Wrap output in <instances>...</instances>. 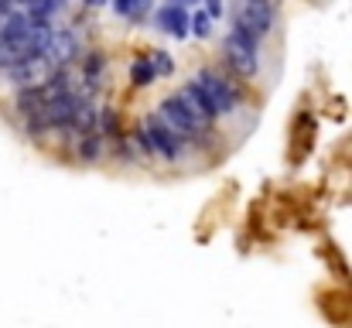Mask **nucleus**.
<instances>
[{
    "mask_svg": "<svg viewBox=\"0 0 352 328\" xmlns=\"http://www.w3.org/2000/svg\"><path fill=\"white\" fill-rule=\"evenodd\" d=\"M233 28L263 38L274 28V3L270 0H233Z\"/></svg>",
    "mask_w": 352,
    "mask_h": 328,
    "instance_id": "1",
    "label": "nucleus"
},
{
    "mask_svg": "<svg viewBox=\"0 0 352 328\" xmlns=\"http://www.w3.org/2000/svg\"><path fill=\"white\" fill-rule=\"evenodd\" d=\"M192 86L209 100V107L216 109V116H226V113H233L236 109V89L219 76V72H209V69H202V72H195L192 76Z\"/></svg>",
    "mask_w": 352,
    "mask_h": 328,
    "instance_id": "2",
    "label": "nucleus"
},
{
    "mask_svg": "<svg viewBox=\"0 0 352 328\" xmlns=\"http://www.w3.org/2000/svg\"><path fill=\"white\" fill-rule=\"evenodd\" d=\"M140 147L161 154L164 161H171V157H178V133L164 123L161 113H151L144 120V130H140Z\"/></svg>",
    "mask_w": 352,
    "mask_h": 328,
    "instance_id": "3",
    "label": "nucleus"
},
{
    "mask_svg": "<svg viewBox=\"0 0 352 328\" xmlns=\"http://www.w3.org/2000/svg\"><path fill=\"white\" fill-rule=\"evenodd\" d=\"M223 52H226V62L233 65L243 79H250V76L256 72V38H253V34L233 28V31L226 34V41H223Z\"/></svg>",
    "mask_w": 352,
    "mask_h": 328,
    "instance_id": "4",
    "label": "nucleus"
},
{
    "mask_svg": "<svg viewBox=\"0 0 352 328\" xmlns=\"http://www.w3.org/2000/svg\"><path fill=\"white\" fill-rule=\"evenodd\" d=\"M55 69H58L55 58H52L48 52H38V55L24 58L21 65H14V69H10V79L17 83V89H21V86H45Z\"/></svg>",
    "mask_w": 352,
    "mask_h": 328,
    "instance_id": "5",
    "label": "nucleus"
},
{
    "mask_svg": "<svg viewBox=\"0 0 352 328\" xmlns=\"http://www.w3.org/2000/svg\"><path fill=\"white\" fill-rule=\"evenodd\" d=\"M157 113L164 116V123H168L178 137H195V133H202V130H199V123L192 120V113H188V109L182 107V100H178V96H168V100L157 107Z\"/></svg>",
    "mask_w": 352,
    "mask_h": 328,
    "instance_id": "6",
    "label": "nucleus"
},
{
    "mask_svg": "<svg viewBox=\"0 0 352 328\" xmlns=\"http://www.w3.org/2000/svg\"><path fill=\"white\" fill-rule=\"evenodd\" d=\"M31 55H38V52H34L28 31H24V34H0V69L10 72L14 65H21V62L31 58Z\"/></svg>",
    "mask_w": 352,
    "mask_h": 328,
    "instance_id": "7",
    "label": "nucleus"
},
{
    "mask_svg": "<svg viewBox=\"0 0 352 328\" xmlns=\"http://www.w3.org/2000/svg\"><path fill=\"white\" fill-rule=\"evenodd\" d=\"M175 96L182 100V107L192 113V120L199 123V130H209V127H212V120H216V109L209 107V100H206V96H202V93L192 86V83H188V86H182Z\"/></svg>",
    "mask_w": 352,
    "mask_h": 328,
    "instance_id": "8",
    "label": "nucleus"
},
{
    "mask_svg": "<svg viewBox=\"0 0 352 328\" xmlns=\"http://www.w3.org/2000/svg\"><path fill=\"white\" fill-rule=\"evenodd\" d=\"M157 28H161L164 34H171V38H185V34L192 31V17L185 14V3L168 0V3L157 10Z\"/></svg>",
    "mask_w": 352,
    "mask_h": 328,
    "instance_id": "9",
    "label": "nucleus"
},
{
    "mask_svg": "<svg viewBox=\"0 0 352 328\" xmlns=\"http://www.w3.org/2000/svg\"><path fill=\"white\" fill-rule=\"evenodd\" d=\"M45 52L55 58V65H69V62L76 58V52H79V45H76V34H72V31H55Z\"/></svg>",
    "mask_w": 352,
    "mask_h": 328,
    "instance_id": "10",
    "label": "nucleus"
},
{
    "mask_svg": "<svg viewBox=\"0 0 352 328\" xmlns=\"http://www.w3.org/2000/svg\"><path fill=\"white\" fill-rule=\"evenodd\" d=\"M154 76H157V69H154V58H151V55H144V58H137V62L130 65V83H133L137 89L151 86Z\"/></svg>",
    "mask_w": 352,
    "mask_h": 328,
    "instance_id": "11",
    "label": "nucleus"
},
{
    "mask_svg": "<svg viewBox=\"0 0 352 328\" xmlns=\"http://www.w3.org/2000/svg\"><path fill=\"white\" fill-rule=\"evenodd\" d=\"M113 7H117V14H123V17H130V21H140V17L147 14L151 0H113Z\"/></svg>",
    "mask_w": 352,
    "mask_h": 328,
    "instance_id": "12",
    "label": "nucleus"
},
{
    "mask_svg": "<svg viewBox=\"0 0 352 328\" xmlns=\"http://www.w3.org/2000/svg\"><path fill=\"white\" fill-rule=\"evenodd\" d=\"M100 154V133L96 130H89V133H82V144H79V157L82 161H93Z\"/></svg>",
    "mask_w": 352,
    "mask_h": 328,
    "instance_id": "13",
    "label": "nucleus"
},
{
    "mask_svg": "<svg viewBox=\"0 0 352 328\" xmlns=\"http://www.w3.org/2000/svg\"><path fill=\"white\" fill-rule=\"evenodd\" d=\"M65 7V0H31L28 3V10L34 14V17H52L55 10H62Z\"/></svg>",
    "mask_w": 352,
    "mask_h": 328,
    "instance_id": "14",
    "label": "nucleus"
},
{
    "mask_svg": "<svg viewBox=\"0 0 352 328\" xmlns=\"http://www.w3.org/2000/svg\"><path fill=\"white\" fill-rule=\"evenodd\" d=\"M209 24H212V14H209V10H199V14L192 17V34H199V38H209V31H212Z\"/></svg>",
    "mask_w": 352,
    "mask_h": 328,
    "instance_id": "15",
    "label": "nucleus"
},
{
    "mask_svg": "<svg viewBox=\"0 0 352 328\" xmlns=\"http://www.w3.org/2000/svg\"><path fill=\"white\" fill-rule=\"evenodd\" d=\"M151 58H154V69H157V76H171L175 62L168 58V52H151Z\"/></svg>",
    "mask_w": 352,
    "mask_h": 328,
    "instance_id": "16",
    "label": "nucleus"
},
{
    "mask_svg": "<svg viewBox=\"0 0 352 328\" xmlns=\"http://www.w3.org/2000/svg\"><path fill=\"white\" fill-rule=\"evenodd\" d=\"M206 10H209L212 17H223V10H226V3H223V0H206Z\"/></svg>",
    "mask_w": 352,
    "mask_h": 328,
    "instance_id": "17",
    "label": "nucleus"
},
{
    "mask_svg": "<svg viewBox=\"0 0 352 328\" xmlns=\"http://www.w3.org/2000/svg\"><path fill=\"white\" fill-rule=\"evenodd\" d=\"M14 3H17V0H0V14H10V10H14Z\"/></svg>",
    "mask_w": 352,
    "mask_h": 328,
    "instance_id": "18",
    "label": "nucleus"
},
{
    "mask_svg": "<svg viewBox=\"0 0 352 328\" xmlns=\"http://www.w3.org/2000/svg\"><path fill=\"white\" fill-rule=\"evenodd\" d=\"M86 3H89V7H103L107 0H86Z\"/></svg>",
    "mask_w": 352,
    "mask_h": 328,
    "instance_id": "19",
    "label": "nucleus"
},
{
    "mask_svg": "<svg viewBox=\"0 0 352 328\" xmlns=\"http://www.w3.org/2000/svg\"><path fill=\"white\" fill-rule=\"evenodd\" d=\"M175 3H185V7H192V3H199V0H175Z\"/></svg>",
    "mask_w": 352,
    "mask_h": 328,
    "instance_id": "20",
    "label": "nucleus"
},
{
    "mask_svg": "<svg viewBox=\"0 0 352 328\" xmlns=\"http://www.w3.org/2000/svg\"><path fill=\"white\" fill-rule=\"evenodd\" d=\"M3 17H7V14H0V31H3Z\"/></svg>",
    "mask_w": 352,
    "mask_h": 328,
    "instance_id": "21",
    "label": "nucleus"
},
{
    "mask_svg": "<svg viewBox=\"0 0 352 328\" xmlns=\"http://www.w3.org/2000/svg\"><path fill=\"white\" fill-rule=\"evenodd\" d=\"M17 3H31V0H17Z\"/></svg>",
    "mask_w": 352,
    "mask_h": 328,
    "instance_id": "22",
    "label": "nucleus"
}]
</instances>
